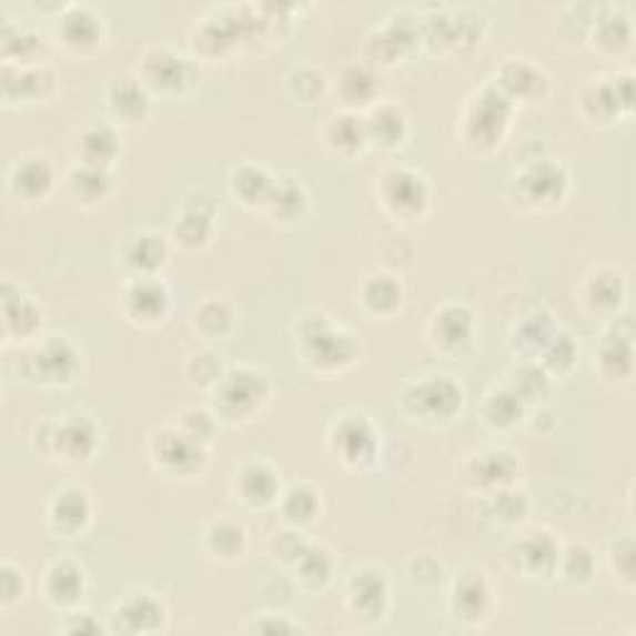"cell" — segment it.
I'll return each instance as SVG.
<instances>
[{
  "label": "cell",
  "mask_w": 636,
  "mask_h": 636,
  "mask_svg": "<svg viewBox=\"0 0 636 636\" xmlns=\"http://www.w3.org/2000/svg\"><path fill=\"white\" fill-rule=\"evenodd\" d=\"M301 353L311 369L341 371L359 359L361 343L353 333L336 329L323 314H306L299 321Z\"/></svg>",
  "instance_id": "6da1fadb"
},
{
  "label": "cell",
  "mask_w": 636,
  "mask_h": 636,
  "mask_svg": "<svg viewBox=\"0 0 636 636\" xmlns=\"http://www.w3.org/2000/svg\"><path fill=\"white\" fill-rule=\"evenodd\" d=\"M271 395V383L264 371L232 369L212 388L214 415L226 423H244L264 408Z\"/></svg>",
  "instance_id": "7a4b0ae2"
},
{
  "label": "cell",
  "mask_w": 636,
  "mask_h": 636,
  "mask_svg": "<svg viewBox=\"0 0 636 636\" xmlns=\"http://www.w3.org/2000/svg\"><path fill=\"white\" fill-rule=\"evenodd\" d=\"M509 118H513V102L497 90V85H485L465 112L467 144L479 152L497 148L509 128Z\"/></svg>",
  "instance_id": "3957f363"
},
{
  "label": "cell",
  "mask_w": 636,
  "mask_h": 636,
  "mask_svg": "<svg viewBox=\"0 0 636 636\" xmlns=\"http://www.w3.org/2000/svg\"><path fill=\"white\" fill-rule=\"evenodd\" d=\"M463 388L451 375H425L403 393L405 411L427 423L453 421L463 408Z\"/></svg>",
  "instance_id": "277c9868"
},
{
  "label": "cell",
  "mask_w": 636,
  "mask_h": 636,
  "mask_svg": "<svg viewBox=\"0 0 636 636\" xmlns=\"http://www.w3.org/2000/svg\"><path fill=\"white\" fill-rule=\"evenodd\" d=\"M378 427L373 425L369 415L346 413L333 423L329 445L331 453L343 465L351 467V471H363V467L373 465L375 457H378Z\"/></svg>",
  "instance_id": "5b68a950"
},
{
  "label": "cell",
  "mask_w": 636,
  "mask_h": 636,
  "mask_svg": "<svg viewBox=\"0 0 636 636\" xmlns=\"http://www.w3.org/2000/svg\"><path fill=\"white\" fill-rule=\"evenodd\" d=\"M152 461L170 477H194L204 471V445L186 435L180 427H166L152 437Z\"/></svg>",
  "instance_id": "8992f818"
},
{
  "label": "cell",
  "mask_w": 636,
  "mask_h": 636,
  "mask_svg": "<svg viewBox=\"0 0 636 636\" xmlns=\"http://www.w3.org/2000/svg\"><path fill=\"white\" fill-rule=\"evenodd\" d=\"M108 632L112 634H160L166 629V607L152 592H132L114 604Z\"/></svg>",
  "instance_id": "52a82bcc"
},
{
  "label": "cell",
  "mask_w": 636,
  "mask_h": 636,
  "mask_svg": "<svg viewBox=\"0 0 636 636\" xmlns=\"http://www.w3.org/2000/svg\"><path fill=\"white\" fill-rule=\"evenodd\" d=\"M48 453L58 455L62 463L80 465L95 455L100 445V431L90 415H62V421L50 425Z\"/></svg>",
  "instance_id": "ba28073f"
},
{
  "label": "cell",
  "mask_w": 636,
  "mask_h": 636,
  "mask_svg": "<svg viewBox=\"0 0 636 636\" xmlns=\"http://www.w3.org/2000/svg\"><path fill=\"white\" fill-rule=\"evenodd\" d=\"M82 356L65 336H48L28 353V373L43 385H65L78 378Z\"/></svg>",
  "instance_id": "9c48e42d"
},
{
  "label": "cell",
  "mask_w": 636,
  "mask_h": 636,
  "mask_svg": "<svg viewBox=\"0 0 636 636\" xmlns=\"http://www.w3.org/2000/svg\"><path fill=\"white\" fill-rule=\"evenodd\" d=\"M519 202L535 210H549L567 194V172L557 162H532L515 176Z\"/></svg>",
  "instance_id": "30bf717a"
},
{
  "label": "cell",
  "mask_w": 636,
  "mask_h": 636,
  "mask_svg": "<svg viewBox=\"0 0 636 636\" xmlns=\"http://www.w3.org/2000/svg\"><path fill=\"white\" fill-rule=\"evenodd\" d=\"M346 604L359 619L378 622L391 607V584L385 572L375 567H361L346 584Z\"/></svg>",
  "instance_id": "8fae6325"
},
{
  "label": "cell",
  "mask_w": 636,
  "mask_h": 636,
  "mask_svg": "<svg viewBox=\"0 0 636 636\" xmlns=\"http://www.w3.org/2000/svg\"><path fill=\"white\" fill-rule=\"evenodd\" d=\"M493 607V589H489L483 575H477V572H463V575L453 582L451 612L453 619L461 622L463 627H483V624L489 622Z\"/></svg>",
  "instance_id": "7c38bea8"
},
{
  "label": "cell",
  "mask_w": 636,
  "mask_h": 636,
  "mask_svg": "<svg viewBox=\"0 0 636 636\" xmlns=\"http://www.w3.org/2000/svg\"><path fill=\"white\" fill-rule=\"evenodd\" d=\"M381 200L391 214L413 219L427 206V186L421 174L405 166H393L381 176Z\"/></svg>",
  "instance_id": "4fadbf2b"
},
{
  "label": "cell",
  "mask_w": 636,
  "mask_h": 636,
  "mask_svg": "<svg viewBox=\"0 0 636 636\" xmlns=\"http://www.w3.org/2000/svg\"><path fill=\"white\" fill-rule=\"evenodd\" d=\"M192 65L172 50H152L142 65V85L162 95H180L192 85Z\"/></svg>",
  "instance_id": "5bb4252c"
},
{
  "label": "cell",
  "mask_w": 636,
  "mask_h": 636,
  "mask_svg": "<svg viewBox=\"0 0 636 636\" xmlns=\"http://www.w3.org/2000/svg\"><path fill=\"white\" fill-rule=\"evenodd\" d=\"M124 314L138 323H158L170 311V291L154 276H134L122 294Z\"/></svg>",
  "instance_id": "9a60e30c"
},
{
  "label": "cell",
  "mask_w": 636,
  "mask_h": 636,
  "mask_svg": "<svg viewBox=\"0 0 636 636\" xmlns=\"http://www.w3.org/2000/svg\"><path fill=\"white\" fill-rule=\"evenodd\" d=\"M43 592L50 607L58 612H72L80 609V602L88 594V575L78 562L60 559L55 565H50L46 572Z\"/></svg>",
  "instance_id": "2e32d148"
},
{
  "label": "cell",
  "mask_w": 636,
  "mask_h": 636,
  "mask_svg": "<svg viewBox=\"0 0 636 636\" xmlns=\"http://www.w3.org/2000/svg\"><path fill=\"white\" fill-rule=\"evenodd\" d=\"M515 559H517V569L523 572L527 579L547 582L557 575L559 547L549 532L535 529L517 542Z\"/></svg>",
  "instance_id": "e0dca14e"
},
{
  "label": "cell",
  "mask_w": 636,
  "mask_h": 636,
  "mask_svg": "<svg viewBox=\"0 0 636 636\" xmlns=\"http://www.w3.org/2000/svg\"><path fill=\"white\" fill-rule=\"evenodd\" d=\"M90 515H92L90 495L80 487H62L60 493H55L53 503H50L48 509L50 527H53L58 535L65 537L80 535V532L88 527Z\"/></svg>",
  "instance_id": "ac0fdd59"
},
{
  "label": "cell",
  "mask_w": 636,
  "mask_h": 636,
  "mask_svg": "<svg viewBox=\"0 0 636 636\" xmlns=\"http://www.w3.org/2000/svg\"><path fill=\"white\" fill-rule=\"evenodd\" d=\"M632 323H624V329L614 326L604 333L597 349V363H599V373L604 378H617V381H627L632 375V359H634V349H632Z\"/></svg>",
  "instance_id": "d6986e66"
},
{
  "label": "cell",
  "mask_w": 636,
  "mask_h": 636,
  "mask_svg": "<svg viewBox=\"0 0 636 636\" xmlns=\"http://www.w3.org/2000/svg\"><path fill=\"white\" fill-rule=\"evenodd\" d=\"M515 475H517V461L515 455L507 451H485L475 455L471 465H467V477H471V483L479 489H485V493L513 487Z\"/></svg>",
  "instance_id": "ffe728a7"
},
{
  "label": "cell",
  "mask_w": 636,
  "mask_h": 636,
  "mask_svg": "<svg viewBox=\"0 0 636 636\" xmlns=\"http://www.w3.org/2000/svg\"><path fill=\"white\" fill-rule=\"evenodd\" d=\"M614 80L617 82H599L582 92V110L594 122H609L632 108V78L624 82V90H619V78Z\"/></svg>",
  "instance_id": "44dd1931"
},
{
  "label": "cell",
  "mask_w": 636,
  "mask_h": 636,
  "mask_svg": "<svg viewBox=\"0 0 636 636\" xmlns=\"http://www.w3.org/2000/svg\"><path fill=\"white\" fill-rule=\"evenodd\" d=\"M40 326V311L33 304V299L20 294L10 281L3 289V331L6 339L28 341Z\"/></svg>",
  "instance_id": "7402d4cb"
},
{
  "label": "cell",
  "mask_w": 636,
  "mask_h": 636,
  "mask_svg": "<svg viewBox=\"0 0 636 636\" xmlns=\"http://www.w3.org/2000/svg\"><path fill=\"white\" fill-rule=\"evenodd\" d=\"M473 314L461 304H447L433 316L431 336L443 351H457L473 339Z\"/></svg>",
  "instance_id": "603a6c76"
},
{
  "label": "cell",
  "mask_w": 636,
  "mask_h": 636,
  "mask_svg": "<svg viewBox=\"0 0 636 636\" xmlns=\"http://www.w3.org/2000/svg\"><path fill=\"white\" fill-rule=\"evenodd\" d=\"M75 152L80 158V164L110 170V164L120 154V138H118V132H114L112 124H108V122L90 124V128L80 132Z\"/></svg>",
  "instance_id": "cb8c5ba5"
},
{
  "label": "cell",
  "mask_w": 636,
  "mask_h": 636,
  "mask_svg": "<svg viewBox=\"0 0 636 636\" xmlns=\"http://www.w3.org/2000/svg\"><path fill=\"white\" fill-rule=\"evenodd\" d=\"M497 90L513 102L517 100H527V98H539L542 90L547 85V78L542 75V70L529 65L527 60H509L499 70V80L495 82Z\"/></svg>",
  "instance_id": "d4e9b609"
},
{
  "label": "cell",
  "mask_w": 636,
  "mask_h": 636,
  "mask_svg": "<svg viewBox=\"0 0 636 636\" xmlns=\"http://www.w3.org/2000/svg\"><path fill=\"white\" fill-rule=\"evenodd\" d=\"M236 495L249 507H269L279 497V475L266 463H249L236 475Z\"/></svg>",
  "instance_id": "484cf974"
},
{
  "label": "cell",
  "mask_w": 636,
  "mask_h": 636,
  "mask_svg": "<svg viewBox=\"0 0 636 636\" xmlns=\"http://www.w3.org/2000/svg\"><path fill=\"white\" fill-rule=\"evenodd\" d=\"M166 254V242L160 234L152 232H140L128 239V244L122 249L124 264H128L138 276H154L164 266Z\"/></svg>",
  "instance_id": "4316f807"
},
{
  "label": "cell",
  "mask_w": 636,
  "mask_h": 636,
  "mask_svg": "<svg viewBox=\"0 0 636 636\" xmlns=\"http://www.w3.org/2000/svg\"><path fill=\"white\" fill-rule=\"evenodd\" d=\"M559 329L552 323V316L547 311H535L527 314L517 323L513 331V349L523 356V361H537L542 349L547 346L549 339L555 336Z\"/></svg>",
  "instance_id": "83f0119b"
},
{
  "label": "cell",
  "mask_w": 636,
  "mask_h": 636,
  "mask_svg": "<svg viewBox=\"0 0 636 636\" xmlns=\"http://www.w3.org/2000/svg\"><path fill=\"white\" fill-rule=\"evenodd\" d=\"M291 569H294V579L301 589L316 594L326 589L333 579V557L326 547L309 545Z\"/></svg>",
  "instance_id": "f1b7e54d"
},
{
  "label": "cell",
  "mask_w": 636,
  "mask_h": 636,
  "mask_svg": "<svg viewBox=\"0 0 636 636\" xmlns=\"http://www.w3.org/2000/svg\"><path fill=\"white\" fill-rule=\"evenodd\" d=\"M53 166L43 158H26L16 164L13 174H10V186L18 192V196L26 200H43L48 192L53 190Z\"/></svg>",
  "instance_id": "f546056e"
},
{
  "label": "cell",
  "mask_w": 636,
  "mask_h": 636,
  "mask_svg": "<svg viewBox=\"0 0 636 636\" xmlns=\"http://www.w3.org/2000/svg\"><path fill=\"white\" fill-rule=\"evenodd\" d=\"M108 102L110 110L114 112V118H120L124 122H138L150 112V95L148 88L142 85V80L122 78L118 82H112Z\"/></svg>",
  "instance_id": "4dcf8cb0"
},
{
  "label": "cell",
  "mask_w": 636,
  "mask_h": 636,
  "mask_svg": "<svg viewBox=\"0 0 636 636\" xmlns=\"http://www.w3.org/2000/svg\"><path fill=\"white\" fill-rule=\"evenodd\" d=\"M366 130H369V142H375L383 150H393L405 140L408 122H405V114L401 108L378 105L373 108L366 118Z\"/></svg>",
  "instance_id": "1f68e13d"
},
{
  "label": "cell",
  "mask_w": 636,
  "mask_h": 636,
  "mask_svg": "<svg viewBox=\"0 0 636 636\" xmlns=\"http://www.w3.org/2000/svg\"><path fill=\"white\" fill-rule=\"evenodd\" d=\"M264 206L279 222H296L306 212L304 186L294 176H281V180H274V190Z\"/></svg>",
  "instance_id": "d6a6232c"
},
{
  "label": "cell",
  "mask_w": 636,
  "mask_h": 636,
  "mask_svg": "<svg viewBox=\"0 0 636 636\" xmlns=\"http://www.w3.org/2000/svg\"><path fill=\"white\" fill-rule=\"evenodd\" d=\"M326 142L341 154L359 152L363 144H369L366 118H361L356 112H343L331 118L326 128Z\"/></svg>",
  "instance_id": "836d02e7"
},
{
  "label": "cell",
  "mask_w": 636,
  "mask_h": 636,
  "mask_svg": "<svg viewBox=\"0 0 636 636\" xmlns=\"http://www.w3.org/2000/svg\"><path fill=\"white\" fill-rule=\"evenodd\" d=\"M361 301L371 314L391 316L403 304V286L391 274H375L361 289Z\"/></svg>",
  "instance_id": "e575fe53"
},
{
  "label": "cell",
  "mask_w": 636,
  "mask_h": 636,
  "mask_svg": "<svg viewBox=\"0 0 636 636\" xmlns=\"http://www.w3.org/2000/svg\"><path fill=\"white\" fill-rule=\"evenodd\" d=\"M271 190H274V176H269L262 166L242 164L232 172V192L246 206H264Z\"/></svg>",
  "instance_id": "d590c367"
},
{
  "label": "cell",
  "mask_w": 636,
  "mask_h": 636,
  "mask_svg": "<svg viewBox=\"0 0 636 636\" xmlns=\"http://www.w3.org/2000/svg\"><path fill=\"white\" fill-rule=\"evenodd\" d=\"M110 172L100 170V166L80 164L68 176V192L72 200H78L80 204L102 202L110 192Z\"/></svg>",
  "instance_id": "8d00e7d4"
},
{
  "label": "cell",
  "mask_w": 636,
  "mask_h": 636,
  "mask_svg": "<svg viewBox=\"0 0 636 636\" xmlns=\"http://www.w3.org/2000/svg\"><path fill=\"white\" fill-rule=\"evenodd\" d=\"M212 236V214L202 206H186V210L174 219L172 239L184 249H200Z\"/></svg>",
  "instance_id": "74e56055"
},
{
  "label": "cell",
  "mask_w": 636,
  "mask_h": 636,
  "mask_svg": "<svg viewBox=\"0 0 636 636\" xmlns=\"http://www.w3.org/2000/svg\"><path fill=\"white\" fill-rule=\"evenodd\" d=\"M507 388L517 393V398L525 405L539 403L547 398L549 393V373L537 366L535 361H523L517 369H513L507 381Z\"/></svg>",
  "instance_id": "f35d334b"
},
{
  "label": "cell",
  "mask_w": 636,
  "mask_h": 636,
  "mask_svg": "<svg viewBox=\"0 0 636 636\" xmlns=\"http://www.w3.org/2000/svg\"><path fill=\"white\" fill-rule=\"evenodd\" d=\"M206 547H210L214 559L234 562L244 555L246 532L242 525L232 523V519H219V523L206 529Z\"/></svg>",
  "instance_id": "ab89813d"
},
{
  "label": "cell",
  "mask_w": 636,
  "mask_h": 636,
  "mask_svg": "<svg viewBox=\"0 0 636 636\" xmlns=\"http://www.w3.org/2000/svg\"><path fill=\"white\" fill-rule=\"evenodd\" d=\"M525 408L527 405L517 398V393L509 391L505 385V388H497L487 395L483 415L487 425L497 427V431H505V427H513L525 418Z\"/></svg>",
  "instance_id": "60d3db41"
},
{
  "label": "cell",
  "mask_w": 636,
  "mask_h": 636,
  "mask_svg": "<svg viewBox=\"0 0 636 636\" xmlns=\"http://www.w3.org/2000/svg\"><path fill=\"white\" fill-rule=\"evenodd\" d=\"M281 509L291 527H306L314 523L321 513V495L311 485H294L286 489L281 499Z\"/></svg>",
  "instance_id": "b9f144b4"
},
{
  "label": "cell",
  "mask_w": 636,
  "mask_h": 636,
  "mask_svg": "<svg viewBox=\"0 0 636 636\" xmlns=\"http://www.w3.org/2000/svg\"><path fill=\"white\" fill-rule=\"evenodd\" d=\"M594 572H597V562H594V555L584 545H569L565 552H559L557 577L572 584V587L589 584L594 579Z\"/></svg>",
  "instance_id": "7bdbcfd3"
},
{
  "label": "cell",
  "mask_w": 636,
  "mask_h": 636,
  "mask_svg": "<svg viewBox=\"0 0 636 636\" xmlns=\"http://www.w3.org/2000/svg\"><path fill=\"white\" fill-rule=\"evenodd\" d=\"M341 95L349 108H361L378 95V78L369 68L351 65L341 78Z\"/></svg>",
  "instance_id": "ee69618b"
},
{
  "label": "cell",
  "mask_w": 636,
  "mask_h": 636,
  "mask_svg": "<svg viewBox=\"0 0 636 636\" xmlns=\"http://www.w3.org/2000/svg\"><path fill=\"white\" fill-rule=\"evenodd\" d=\"M627 291H624V281L617 271L602 269L597 274H592L587 281V299L594 309L612 311L622 304V299Z\"/></svg>",
  "instance_id": "f6af8a7d"
},
{
  "label": "cell",
  "mask_w": 636,
  "mask_h": 636,
  "mask_svg": "<svg viewBox=\"0 0 636 636\" xmlns=\"http://www.w3.org/2000/svg\"><path fill=\"white\" fill-rule=\"evenodd\" d=\"M577 353L579 351H577L575 339H572L569 333H565V331H557L555 336L549 339L547 346L542 349V353H539L542 363H539V366L545 369L547 373L565 375V373H569L572 369H575Z\"/></svg>",
  "instance_id": "bcb514c9"
},
{
  "label": "cell",
  "mask_w": 636,
  "mask_h": 636,
  "mask_svg": "<svg viewBox=\"0 0 636 636\" xmlns=\"http://www.w3.org/2000/svg\"><path fill=\"white\" fill-rule=\"evenodd\" d=\"M194 323H196V329L204 333V336L222 339L234 326V311L229 309L224 301H216V299L204 301V304L196 309Z\"/></svg>",
  "instance_id": "7dc6e473"
},
{
  "label": "cell",
  "mask_w": 636,
  "mask_h": 636,
  "mask_svg": "<svg viewBox=\"0 0 636 636\" xmlns=\"http://www.w3.org/2000/svg\"><path fill=\"white\" fill-rule=\"evenodd\" d=\"M98 36H100V23L88 13V10L75 8L62 18V38H65L68 46L88 48L95 43Z\"/></svg>",
  "instance_id": "c3c4849f"
},
{
  "label": "cell",
  "mask_w": 636,
  "mask_h": 636,
  "mask_svg": "<svg viewBox=\"0 0 636 636\" xmlns=\"http://www.w3.org/2000/svg\"><path fill=\"white\" fill-rule=\"evenodd\" d=\"M489 509H493V517L497 523L503 525L523 523L527 515V497L513 487L495 489V493H489Z\"/></svg>",
  "instance_id": "681fc988"
},
{
  "label": "cell",
  "mask_w": 636,
  "mask_h": 636,
  "mask_svg": "<svg viewBox=\"0 0 636 636\" xmlns=\"http://www.w3.org/2000/svg\"><path fill=\"white\" fill-rule=\"evenodd\" d=\"M186 375H190L192 385H200V388H206V385H214L222 378V363L214 356L212 351H196L190 356V363H186Z\"/></svg>",
  "instance_id": "f907efd6"
},
{
  "label": "cell",
  "mask_w": 636,
  "mask_h": 636,
  "mask_svg": "<svg viewBox=\"0 0 636 636\" xmlns=\"http://www.w3.org/2000/svg\"><path fill=\"white\" fill-rule=\"evenodd\" d=\"M323 88H326V78H323V72L319 70L301 68L291 72V92H294V98L299 100L314 102L321 98Z\"/></svg>",
  "instance_id": "816d5d0a"
},
{
  "label": "cell",
  "mask_w": 636,
  "mask_h": 636,
  "mask_svg": "<svg viewBox=\"0 0 636 636\" xmlns=\"http://www.w3.org/2000/svg\"><path fill=\"white\" fill-rule=\"evenodd\" d=\"M23 597H26V575L18 567L10 565V562H6L3 569H0V604H3V609H8Z\"/></svg>",
  "instance_id": "f5cc1de1"
},
{
  "label": "cell",
  "mask_w": 636,
  "mask_h": 636,
  "mask_svg": "<svg viewBox=\"0 0 636 636\" xmlns=\"http://www.w3.org/2000/svg\"><path fill=\"white\" fill-rule=\"evenodd\" d=\"M306 547H309V542L304 539V535H301L299 527L279 532V535L274 537V542H271L274 557L284 562V565H289V567L294 565V562L301 557V552H304Z\"/></svg>",
  "instance_id": "db71d44e"
},
{
  "label": "cell",
  "mask_w": 636,
  "mask_h": 636,
  "mask_svg": "<svg viewBox=\"0 0 636 636\" xmlns=\"http://www.w3.org/2000/svg\"><path fill=\"white\" fill-rule=\"evenodd\" d=\"M249 634H304L306 629L289 614H259L246 627Z\"/></svg>",
  "instance_id": "11a10c76"
},
{
  "label": "cell",
  "mask_w": 636,
  "mask_h": 636,
  "mask_svg": "<svg viewBox=\"0 0 636 636\" xmlns=\"http://www.w3.org/2000/svg\"><path fill=\"white\" fill-rule=\"evenodd\" d=\"M214 425L216 423H214L212 413L200 411V408H190L182 415L180 431H184L186 435L194 437V441H200L204 445L214 435Z\"/></svg>",
  "instance_id": "9f6ffc18"
},
{
  "label": "cell",
  "mask_w": 636,
  "mask_h": 636,
  "mask_svg": "<svg viewBox=\"0 0 636 636\" xmlns=\"http://www.w3.org/2000/svg\"><path fill=\"white\" fill-rule=\"evenodd\" d=\"M62 634H80V636H90V634H102L108 632V627H102V624L92 617L90 612H82V609H72L65 612V624L60 627Z\"/></svg>",
  "instance_id": "6f0895ef"
},
{
  "label": "cell",
  "mask_w": 636,
  "mask_h": 636,
  "mask_svg": "<svg viewBox=\"0 0 636 636\" xmlns=\"http://www.w3.org/2000/svg\"><path fill=\"white\" fill-rule=\"evenodd\" d=\"M612 565H614V572H617V577L627 582L629 587H632L634 575H636L632 539H622L619 545H614V549H612Z\"/></svg>",
  "instance_id": "680465c9"
}]
</instances>
